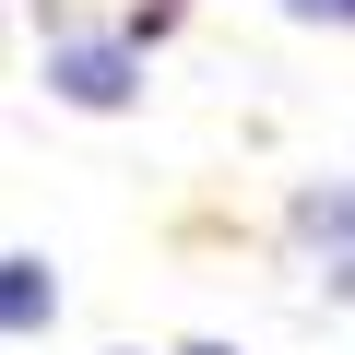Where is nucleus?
<instances>
[{
  "label": "nucleus",
  "instance_id": "nucleus-1",
  "mask_svg": "<svg viewBox=\"0 0 355 355\" xmlns=\"http://www.w3.org/2000/svg\"><path fill=\"white\" fill-rule=\"evenodd\" d=\"M48 83H60L71 107H119V95L142 83V60L107 48V36H60V48H48Z\"/></svg>",
  "mask_w": 355,
  "mask_h": 355
},
{
  "label": "nucleus",
  "instance_id": "nucleus-2",
  "mask_svg": "<svg viewBox=\"0 0 355 355\" xmlns=\"http://www.w3.org/2000/svg\"><path fill=\"white\" fill-rule=\"evenodd\" d=\"M60 308V284H48V261H0V320H12V331H36Z\"/></svg>",
  "mask_w": 355,
  "mask_h": 355
},
{
  "label": "nucleus",
  "instance_id": "nucleus-3",
  "mask_svg": "<svg viewBox=\"0 0 355 355\" xmlns=\"http://www.w3.org/2000/svg\"><path fill=\"white\" fill-rule=\"evenodd\" d=\"M296 24H355V0H284Z\"/></svg>",
  "mask_w": 355,
  "mask_h": 355
},
{
  "label": "nucleus",
  "instance_id": "nucleus-4",
  "mask_svg": "<svg viewBox=\"0 0 355 355\" xmlns=\"http://www.w3.org/2000/svg\"><path fill=\"white\" fill-rule=\"evenodd\" d=\"M202 355H225V343H202Z\"/></svg>",
  "mask_w": 355,
  "mask_h": 355
}]
</instances>
